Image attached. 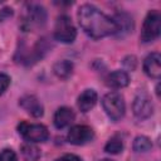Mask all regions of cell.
Instances as JSON below:
<instances>
[{"mask_svg": "<svg viewBox=\"0 0 161 161\" xmlns=\"http://www.w3.org/2000/svg\"><path fill=\"white\" fill-rule=\"evenodd\" d=\"M160 31H161V15L157 10H151L145 18L140 38L143 43H150L153 42L156 38H158Z\"/></svg>", "mask_w": 161, "mask_h": 161, "instance_id": "cell-3", "label": "cell"}, {"mask_svg": "<svg viewBox=\"0 0 161 161\" xmlns=\"http://www.w3.org/2000/svg\"><path fill=\"white\" fill-rule=\"evenodd\" d=\"M132 109H133V114L138 119H146L151 117L153 112V106H152L150 97L146 93H140L138 96H136L133 101Z\"/></svg>", "mask_w": 161, "mask_h": 161, "instance_id": "cell-8", "label": "cell"}, {"mask_svg": "<svg viewBox=\"0 0 161 161\" xmlns=\"http://www.w3.org/2000/svg\"><path fill=\"white\" fill-rule=\"evenodd\" d=\"M47 21V11L42 5L29 4L26 8V14L24 16V26L31 29L34 26H43Z\"/></svg>", "mask_w": 161, "mask_h": 161, "instance_id": "cell-6", "label": "cell"}, {"mask_svg": "<svg viewBox=\"0 0 161 161\" xmlns=\"http://www.w3.org/2000/svg\"><path fill=\"white\" fill-rule=\"evenodd\" d=\"M55 161H82V158L77 155H73V153H67V155H63L62 157L57 158Z\"/></svg>", "mask_w": 161, "mask_h": 161, "instance_id": "cell-21", "label": "cell"}, {"mask_svg": "<svg viewBox=\"0 0 161 161\" xmlns=\"http://www.w3.org/2000/svg\"><path fill=\"white\" fill-rule=\"evenodd\" d=\"M19 104L20 107L26 111L29 114H31L33 117H42L43 113H44V108H43V104L40 103V101L33 96V94H26L24 97H21L19 99Z\"/></svg>", "mask_w": 161, "mask_h": 161, "instance_id": "cell-9", "label": "cell"}, {"mask_svg": "<svg viewBox=\"0 0 161 161\" xmlns=\"http://www.w3.org/2000/svg\"><path fill=\"white\" fill-rule=\"evenodd\" d=\"M74 112L69 107H60L55 111L54 117H53V123L57 128H64L69 126L74 121Z\"/></svg>", "mask_w": 161, "mask_h": 161, "instance_id": "cell-12", "label": "cell"}, {"mask_svg": "<svg viewBox=\"0 0 161 161\" xmlns=\"http://www.w3.org/2000/svg\"><path fill=\"white\" fill-rule=\"evenodd\" d=\"M122 150H123V142L117 136L109 138L104 146V151L108 153H112V155H117V153L122 152Z\"/></svg>", "mask_w": 161, "mask_h": 161, "instance_id": "cell-18", "label": "cell"}, {"mask_svg": "<svg viewBox=\"0 0 161 161\" xmlns=\"http://www.w3.org/2000/svg\"><path fill=\"white\" fill-rule=\"evenodd\" d=\"M73 69H74V65L70 60H67V59H63V60H58L57 63H54L53 65V72L54 74L60 78V79H67L72 75L73 73Z\"/></svg>", "mask_w": 161, "mask_h": 161, "instance_id": "cell-15", "label": "cell"}, {"mask_svg": "<svg viewBox=\"0 0 161 161\" xmlns=\"http://www.w3.org/2000/svg\"><path fill=\"white\" fill-rule=\"evenodd\" d=\"M97 103V93L94 89H86L79 97H78V108L80 112H88L91 111L94 104Z\"/></svg>", "mask_w": 161, "mask_h": 161, "instance_id": "cell-14", "label": "cell"}, {"mask_svg": "<svg viewBox=\"0 0 161 161\" xmlns=\"http://www.w3.org/2000/svg\"><path fill=\"white\" fill-rule=\"evenodd\" d=\"M13 15V9L11 8H4L0 10V21H4L5 19L10 18Z\"/></svg>", "mask_w": 161, "mask_h": 161, "instance_id": "cell-22", "label": "cell"}, {"mask_svg": "<svg viewBox=\"0 0 161 161\" xmlns=\"http://www.w3.org/2000/svg\"><path fill=\"white\" fill-rule=\"evenodd\" d=\"M101 161H113V160H109V158H103V160H101Z\"/></svg>", "mask_w": 161, "mask_h": 161, "instance_id": "cell-23", "label": "cell"}, {"mask_svg": "<svg viewBox=\"0 0 161 161\" xmlns=\"http://www.w3.org/2000/svg\"><path fill=\"white\" fill-rule=\"evenodd\" d=\"M102 106L112 121H119L125 116L126 106L123 97L117 92H109L102 98Z\"/></svg>", "mask_w": 161, "mask_h": 161, "instance_id": "cell-2", "label": "cell"}, {"mask_svg": "<svg viewBox=\"0 0 161 161\" xmlns=\"http://www.w3.org/2000/svg\"><path fill=\"white\" fill-rule=\"evenodd\" d=\"M113 21L117 25V33L116 35L118 36H125L128 33L132 31L133 29V20L131 18V15H128L127 13H117L114 15V18H112Z\"/></svg>", "mask_w": 161, "mask_h": 161, "instance_id": "cell-11", "label": "cell"}, {"mask_svg": "<svg viewBox=\"0 0 161 161\" xmlns=\"http://www.w3.org/2000/svg\"><path fill=\"white\" fill-rule=\"evenodd\" d=\"M143 70L148 77L158 79L161 75V55L156 52L148 54L143 60Z\"/></svg>", "mask_w": 161, "mask_h": 161, "instance_id": "cell-10", "label": "cell"}, {"mask_svg": "<svg viewBox=\"0 0 161 161\" xmlns=\"http://www.w3.org/2000/svg\"><path fill=\"white\" fill-rule=\"evenodd\" d=\"M94 137V132L89 126L86 125H75L73 127H70L67 138L68 142L75 146H82L86 145L88 142H91Z\"/></svg>", "mask_w": 161, "mask_h": 161, "instance_id": "cell-7", "label": "cell"}, {"mask_svg": "<svg viewBox=\"0 0 161 161\" xmlns=\"http://www.w3.org/2000/svg\"><path fill=\"white\" fill-rule=\"evenodd\" d=\"M19 135L28 142H44L49 137V132L45 126L40 123H28L25 121L18 125Z\"/></svg>", "mask_w": 161, "mask_h": 161, "instance_id": "cell-4", "label": "cell"}, {"mask_svg": "<svg viewBox=\"0 0 161 161\" xmlns=\"http://www.w3.org/2000/svg\"><path fill=\"white\" fill-rule=\"evenodd\" d=\"M77 36V30L70 21L69 16L60 15L57 18L55 25H54V38L64 44L73 43Z\"/></svg>", "mask_w": 161, "mask_h": 161, "instance_id": "cell-5", "label": "cell"}, {"mask_svg": "<svg viewBox=\"0 0 161 161\" xmlns=\"http://www.w3.org/2000/svg\"><path fill=\"white\" fill-rule=\"evenodd\" d=\"M152 148V142L146 136H138L133 141V150L136 152H147Z\"/></svg>", "mask_w": 161, "mask_h": 161, "instance_id": "cell-17", "label": "cell"}, {"mask_svg": "<svg viewBox=\"0 0 161 161\" xmlns=\"http://www.w3.org/2000/svg\"><path fill=\"white\" fill-rule=\"evenodd\" d=\"M106 83L108 87L111 88H123L126 86H128L130 83V77L126 72L123 70H116V72H112L107 75L106 78Z\"/></svg>", "mask_w": 161, "mask_h": 161, "instance_id": "cell-13", "label": "cell"}, {"mask_svg": "<svg viewBox=\"0 0 161 161\" xmlns=\"http://www.w3.org/2000/svg\"><path fill=\"white\" fill-rule=\"evenodd\" d=\"M10 86V77L5 73H0V94H3Z\"/></svg>", "mask_w": 161, "mask_h": 161, "instance_id": "cell-20", "label": "cell"}, {"mask_svg": "<svg viewBox=\"0 0 161 161\" xmlns=\"http://www.w3.org/2000/svg\"><path fill=\"white\" fill-rule=\"evenodd\" d=\"M77 16L83 31L93 39H101L117 33V25L113 19L107 16L94 5H82L78 9Z\"/></svg>", "mask_w": 161, "mask_h": 161, "instance_id": "cell-1", "label": "cell"}, {"mask_svg": "<svg viewBox=\"0 0 161 161\" xmlns=\"http://www.w3.org/2000/svg\"><path fill=\"white\" fill-rule=\"evenodd\" d=\"M20 152H21V156L25 161H38L40 157L39 148L35 145H33L31 142L23 143L20 147Z\"/></svg>", "mask_w": 161, "mask_h": 161, "instance_id": "cell-16", "label": "cell"}, {"mask_svg": "<svg viewBox=\"0 0 161 161\" xmlns=\"http://www.w3.org/2000/svg\"><path fill=\"white\" fill-rule=\"evenodd\" d=\"M0 161H19L16 153L11 148H4L0 151Z\"/></svg>", "mask_w": 161, "mask_h": 161, "instance_id": "cell-19", "label": "cell"}]
</instances>
